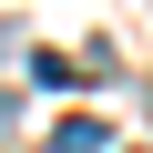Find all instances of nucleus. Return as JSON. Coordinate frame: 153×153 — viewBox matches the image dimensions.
<instances>
[{
    "label": "nucleus",
    "mask_w": 153,
    "mask_h": 153,
    "mask_svg": "<svg viewBox=\"0 0 153 153\" xmlns=\"http://www.w3.org/2000/svg\"><path fill=\"white\" fill-rule=\"evenodd\" d=\"M51 153H102V123H61V133H51Z\"/></svg>",
    "instance_id": "obj_1"
}]
</instances>
